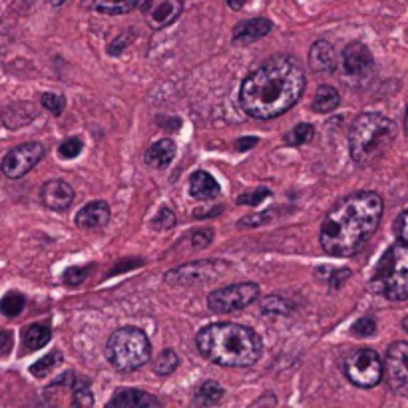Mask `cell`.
Segmentation results:
<instances>
[{"label":"cell","instance_id":"3957f363","mask_svg":"<svg viewBox=\"0 0 408 408\" xmlns=\"http://www.w3.org/2000/svg\"><path fill=\"white\" fill-rule=\"evenodd\" d=\"M198 351L219 367H251L263 352V341L253 329L238 323H213L203 327L195 337Z\"/></svg>","mask_w":408,"mask_h":408},{"label":"cell","instance_id":"83f0119b","mask_svg":"<svg viewBox=\"0 0 408 408\" xmlns=\"http://www.w3.org/2000/svg\"><path fill=\"white\" fill-rule=\"evenodd\" d=\"M60 361H62V352L60 351L48 352L46 357H42L40 361H36L32 367H30V372H32L34 377L42 379V377H46V374H50L52 370L56 369Z\"/></svg>","mask_w":408,"mask_h":408},{"label":"cell","instance_id":"4316f807","mask_svg":"<svg viewBox=\"0 0 408 408\" xmlns=\"http://www.w3.org/2000/svg\"><path fill=\"white\" fill-rule=\"evenodd\" d=\"M178 367H180V357L171 351V349H165L163 352H160V357L153 362V372L160 374V377H168V374H171Z\"/></svg>","mask_w":408,"mask_h":408},{"label":"cell","instance_id":"484cf974","mask_svg":"<svg viewBox=\"0 0 408 408\" xmlns=\"http://www.w3.org/2000/svg\"><path fill=\"white\" fill-rule=\"evenodd\" d=\"M261 311L265 315H291L295 311V303L279 295H269L261 303Z\"/></svg>","mask_w":408,"mask_h":408},{"label":"cell","instance_id":"4dcf8cb0","mask_svg":"<svg viewBox=\"0 0 408 408\" xmlns=\"http://www.w3.org/2000/svg\"><path fill=\"white\" fill-rule=\"evenodd\" d=\"M94 271V265H84V267H70L64 271V283L70 287L82 285L86 279L90 277V273Z\"/></svg>","mask_w":408,"mask_h":408},{"label":"cell","instance_id":"1f68e13d","mask_svg":"<svg viewBox=\"0 0 408 408\" xmlns=\"http://www.w3.org/2000/svg\"><path fill=\"white\" fill-rule=\"evenodd\" d=\"M42 106L46 108L48 112H52L54 116H60L64 112L66 100H64V96L54 94V92H46V94H42Z\"/></svg>","mask_w":408,"mask_h":408},{"label":"cell","instance_id":"6da1fadb","mask_svg":"<svg viewBox=\"0 0 408 408\" xmlns=\"http://www.w3.org/2000/svg\"><path fill=\"white\" fill-rule=\"evenodd\" d=\"M307 78L291 56H273L243 80L239 102L243 112L257 120L285 114L303 96Z\"/></svg>","mask_w":408,"mask_h":408},{"label":"cell","instance_id":"f1b7e54d","mask_svg":"<svg viewBox=\"0 0 408 408\" xmlns=\"http://www.w3.org/2000/svg\"><path fill=\"white\" fill-rule=\"evenodd\" d=\"M313 133L315 128L311 123L307 122L297 123L293 130L285 136V143L287 146H303V143H307L311 138H313Z\"/></svg>","mask_w":408,"mask_h":408},{"label":"cell","instance_id":"7bdbcfd3","mask_svg":"<svg viewBox=\"0 0 408 408\" xmlns=\"http://www.w3.org/2000/svg\"><path fill=\"white\" fill-rule=\"evenodd\" d=\"M225 2H228V6L231 10H241L245 6L247 0H225Z\"/></svg>","mask_w":408,"mask_h":408},{"label":"cell","instance_id":"8d00e7d4","mask_svg":"<svg viewBox=\"0 0 408 408\" xmlns=\"http://www.w3.org/2000/svg\"><path fill=\"white\" fill-rule=\"evenodd\" d=\"M394 233H397V238H399L400 243H404L408 247V209L407 211H402L397 219V223H394Z\"/></svg>","mask_w":408,"mask_h":408},{"label":"cell","instance_id":"7402d4cb","mask_svg":"<svg viewBox=\"0 0 408 408\" xmlns=\"http://www.w3.org/2000/svg\"><path fill=\"white\" fill-rule=\"evenodd\" d=\"M341 104V96H339V92L332 88V86H319L317 88V92H315L313 96V108L315 112H319V114H329V112H332L337 106Z\"/></svg>","mask_w":408,"mask_h":408},{"label":"cell","instance_id":"277c9868","mask_svg":"<svg viewBox=\"0 0 408 408\" xmlns=\"http://www.w3.org/2000/svg\"><path fill=\"white\" fill-rule=\"evenodd\" d=\"M397 123L379 112L361 114L352 122L349 133V150L352 162L361 168H370L382 160L397 140Z\"/></svg>","mask_w":408,"mask_h":408},{"label":"cell","instance_id":"9c48e42d","mask_svg":"<svg viewBox=\"0 0 408 408\" xmlns=\"http://www.w3.org/2000/svg\"><path fill=\"white\" fill-rule=\"evenodd\" d=\"M257 297H259V285L245 281L215 289L213 293H209L208 305L213 313H233L249 307L253 301H257Z\"/></svg>","mask_w":408,"mask_h":408},{"label":"cell","instance_id":"5b68a950","mask_svg":"<svg viewBox=\"0 0 408 408\" xmlns=\"http://www.w3.org/2000/svg\"><path fill=\"white\" fill-rule=\"evenodd\" d=\"M106 357L120 372L142 369L152 357V345L148 335L138 327H122L110 335L106 342Z\"/></svg>","mask_w":408,"mask_h":408},{"label":"cell","instance_id":"f546056e","mask_svg":"<svg viewBox=\"0 0 408 408\" xmlns=\"http://www.w3.org/2000/svg\"><path fill=\"white\" fill-rule=\"evenodd\" d=\"M84 150V142H82V138H66L64 142L58 146V155L62 158V160H74L78 158L80 153Z\"/></svg>","mask_w":408,"mask_h":408},{"label":"cell","instance_id":"ac0fdd59","mask_svg":"<svg viewBox=\"0 0 408 408\" xmlns=\"http://www.w3.org/2000/svg\"><path fill=\"white\" fill-rule=\"evenodd\" d=\"M221 193L219 181L209 173V171H193L190 178V195L200 201L215 200Z\"/></svg>","mask_w":408,"mask_h":408},{"label":"cell","instance_id":"d590c367","mask_svg":"<svg viewBox=\"0 0 408 408\" xmlns=\"http://www.w3.org/2000/svg\"><path fill=\"white\" fill-rule=\"evenodd\" d=\"M211 241H213V229H198L191 235V245L195 249H203V247L211 245Z\"/></svg>","mask_w":408,"mask_h":408},{"label":"cell","instance_id":"30bf717a","mask_svg":"<svg viewBox=\"0 0 408 408\" xmlns=\"http://www.w3.org/2000/svg\"><path fill=\"white\" fill-rule=\"evenodd\" d=\"M382 379L394 394H408V342L390 345L387 359L382 361Z\"/></svg>","mask_w":408,"mask_h":408},{"label":"cell","instance_id":"9a60e30c","mask_svg":"<svg viewBox=\"0 0 408 408\" xmlns=\"http://www.w3.org/2000/svg\"><path fill=\"white\" fill-rule=\"evenodd\" d=\"M112 211L110 205L102 200L90 201L84 208L76 213V228L84 229V231H96V229H104L110 223Z\"/></svg>","mask_w":408,"mask_h":408},{"label":"cell","instance_id":"e0dca14e","mask_svg":"<svg viewBox=\"0 0 408 408\" xmlns=\"http://www.w3.org/2000/svg\"><path fill=\"white\" fill-rule=\"evenodd\" d=\"M309 66L319 74H331L337 68L335 48L327 40H317L309 50Z\"/></svg>","mask_w":408,"mask_h":408},{"label":"cell","instance_id":"f35d334b","mask_svg":"<svg viewBox=\"0 0 408 408\" xmlns=\"http://www.w3.org/2000/svg\"><path fill=\"white\" fill-rule=\"evenodd\" d=\"M257 138H253V136H245V138H239L238 142H235V150L238 152H247V150H251V148H255L257 146Z\"/></svg>","mask_w":408,"mask_h":408},{"label":"cell","instance_id":"d6a6232c","mask_svg":"<svg viewBox=\"0 0 408 408\" xmlns=\"http://www.w3.org/2000/svg\"><path fill=\"white\" fill-rule=\"evenodd\" d=\"M269 195H271V191L263 188V185H259V188H255L253 191H247L243 195H239L238 201L241 205H259V203L265 201Z\"/></svg>","mask_w":408,"mask_h":408},{"label":"cell","instance_id":"b9f144b4","mask_svg":"<svg viewBox=\"0 0 408 408\" xmlns=\"http://www.w3.org/2000/svg\"><path fill=\"white\" fill-rule=\"evenodd\" d=\"M12 345V332L0 329V352H6Z\"/></svg>","mask_w":408,"mask_h":408},{"label":"cell","instance_id":"5bb4252c","mask_svg":"<svg viewBox=\"0 0 408 408\" xmlns=\"http://www.w3.org/2000/svg\"><path fill=\"white\" fill-rule=\"evenodd\" d=\"M40 200L52 211H66L74 201V190L64 180H50L40 190Z\"/></svg>","mask_w":408,"mask_h":408},{"label":"cell","instance_id":"74e56055","mask_svg":"<svg viewBox=\"0 0 408 408\" xmlns=\"http://www.w3.org/2000/svg\"><path fill=\"white\" fill-rule=\"evenodd\" d=\"M349 277H351V271H349V269H339V271H331V275H329L327 281H329L331 289H339Z\"/></svg>","mask_w":408,"mask_h":408},{"label":"cell","instance_id":"8992f818","mask_svg":"<svg viewBox=\"0 0 408 408\" xmlns=\"http://www.w3.org/2000/svg\"><path fill=\"white\" fill-rule=\"evenodd\" d=\"M374 289L389 301H407L408 299V247L394 243L382 255L377 273L372 277Z\"/></svg>","mask_w":408,"mask_h":408},{"label":"cell","instance_id":"f6af8a7d","mask_svg":"<svg viewBox=\"0 0 408 408\" xmlns=\"http://www.w3.org/2000/svg\"><path fill=\"white\" fill-rule=\"evenodd\" d=\"M404 128H407V133H408V110H407V116H404Z\"/></svg>","mask_w":408,"mask_h":408},{"label":"cell","instance_id":"2e32d148","mask_svg":"<svg viewBox=\"0 0 408 408\" xmlns=\"http://www.w3.org/2000/svg\"><path fill=\"white\" fill-rule=\"evenodd\" d=\"M110 407L120 408H155L162 407V402L155 399L153 394L146 392V390L138 389H120L116 390V394L112 400L108 402Z\"/></svg>","mask_w":408,"mask_h":408},{"label":"cell","instance_id":"7a4b0ae2","mask_svg":"<svg viewBox=\"0 0 408 408\" xmlns=\"http://www.w3.org/2000/svg\"><path fill=\"white\" fill-rule=\"evenodd\" d=\"M382 211V198L374 191L347 195L323 219L321 247L332 257L355 255L377 231Z\"/></svg>","mask_w":408,"mask_h":408},{"label":"cell","instance_id":"7c38bea8","mask_svg":"<svg viewBox=\"0 0 408 408\" xmlns=\"http://www.w3.org/2000/svg\"><path fill=\"white\" fill-rule=\"evenodd\" d=\"M142 9L148 26L153 30H162L180 19L183 0H148Z\"/></svg>","mask_w":408,"mask_h":408},{"label":"cell","instance_id":"8fae6325","mask_svg":"<svg viewBox=\"0 0 408 408\" xmlns=\"http://www.w3.org/2000/svg\"><path fill=\"white\" fill-rule=\"evenodd\" d=\"M44 153H46V148L40 142L22 143V146L12 148L4 155V160L0 163V170L9 180H20L44 158Z\"/></svg>","mask_w":408,"mask_h":408},{"label":"cell","instance_id":"e575fe53","mask_svg":"<svg viewBox=\"0 0 408 408\" xmlns=\"http://www.w3.org/2000/svg\"><path fill=\"white\" fill-rule=\"evenodd\" d=\"M152 225L158 231H165V229H171L175 225V213L171 211L170 208H162L158 211V215L152 221Z\"/></svg>","mask_w":408,"mask_h":408},{"label":"cell","instance_id":"44dd1931","mask_svg":"<svg viewBox=\"0 0 408 408\" xmlns=\"http://www.w3.org/2000/svg\"><path fill=\"white\" fill-rule=\"evenodd\" d=\"M52 339V329L50 325L34 323L29 325L22 331V345H24V352H34L42 349L44 345H48Z\"/></svg>","mask_w":408,"mask_h":408},{"label":"cell","instance_id":"cb8c5ba5","mask_svg":"<svg viewBox=\"0 0 408 408\" xmlns=\"http://www.w3.org/2000/svg\"><path fill=\"white\" fill-rule=\"evenodd\" d=\"M223 399V389L219 387V382L215 380H205L203 384H200V389L195 392L193 404L195 407H215Z\"/></svg>","mask_w":408,"mask_h":408},{"label":"cell","instance_id":"ba28073f","mask_svg":"<svg viewBox=\"0 0 408 408\" xmlns=\"http://www.w3.org/2000/svg\"><path fill=\"white\" fill-rule=\"evenodd\" d=\"M228 271L225 261L218 259H205V261H193V263H183L168 271L163 279L168 285H198V283H209L218 279Z\"/></svg>","mask_w":408,"mask_h":408},{"label":"cell","instance_id":"ee69618b","mask_svg":"<svg viewBox=\"0 0 408 408\" xmlns=\"http://www.w3.org/2000/svg\"><path fill=\"white\" fill-rule=\"evenodd\" d=\"M48 2H50L52 6H60V4H64L66 0H48Z\"/></svg>","mask_w":408,"mask_h":408},{"label":"cell","instance_id":"52a82bcc","mask_svg":"<svg viewBox=\"0 0 408 408\" xmlns=\"http://www.w3.org/2000/svg\"><path fill=\"white\" fill-rule=\"evenodd\" d=\"M345 377L359 389H372L382 380V359L372 349H359L345 361Z\"/></svg>","mask_w":408,"mask_h":408},{"label":"cell","instance_id":"d6986e66","mask_svg":"<svg viewBox=\"0 0 408 408\" xmlns=\"http://www.w3.org/2000/svg\"><path fill=\"white\" fill-rule=\"evenodd\" d=\"M271 29H273V24H271V20L267 19H251L245 20V22H239L235 30H233V42L247 44V42L265 39L267 34L271 32Z\"/></svg>","mask_w":408,"mask_h":408},{"label":"cell","instance_id":"d4e9b609","mask_svg":"<svg viewBox=\"0 0 408 408\" xmlns=\"http://www.w3.org/2000/svg\"><path fill=\"white\" fill-rule=\"evenodd\" d=\"M24 307H26V297L19 291H9L0 299V313L4 317H10V319L19 317L24 311Z\"/></svg>","mask_w":408,"mask_h":408},{"label":"cell","instance_id":"4fadbf2b","mask_svg":"<svg viewBox=\"0 0 408 408\" xmlns=\"http://www.w3.org/2000/svg\"><path fill=\"white\" fill-rule=\"evenodd\" d=\"M342 70L351 78H367L374 70V58L362 42H351L342 50Z\"/></svg>","mask_w":408,"mask_h":408},{"label":"cell","instance_id":"836d02e7","mask_svg":"<svg viewBox=\"0 0 408 408\" xmlns=\"http://www.w3.org/2000/svg\"><path fill=\"white\" fill-rule=\"evenodd\" d=\"M374 331H377V321L372 317H362L352 325V335L359 337V339L370 337V335H374Z\"/></svg>","mask_w":408,"mask_h":408},{"label":"cell","instance_id":"ab89813d","mask_svg":"<svg viewBox=\"0 0 408 408\" xmlns=\"http://www.w3.org/2000/svg\"><path fill=\"white\" fill-rule=\"evenodd\" d=\"M269 219H271V211L269 213L265 211V213H259V215H249V218L241 221V225H261V223H265Z\"/></svg>","mask_w":408,"mask_h":408},{"label":"cell","instance_id":"603a6c76","mask_svg":"<svg viewBox=\"0 0 408 408\" xmlns=\"http://www.w3.org/2000/svg\"><path fill=\"white\" fill-rule=\"evenodd\" d=\"M70 387H72V404L76 407H92L94 404V394L90 380L82 374H70Z\"/></svg>","mask_w":408,"mask_h":408},{"label":"cell","instance_id":"ffe728a7","mask_svg":"<svg viewBox=\"0 0 408 408\" xmlns=\"http://www.w3.org/2000/svg\"><path fill=\"white\" fill-rule=\"evenodd\" d=\"M175 158V142L170 140V138H163L160 142H155L146 152V163L150 168H155V170H165Z\"/></svg>","mask_w":408,"mask_h":408},{"label":"cell","instance_id":"60d3db41","mask_svg":"<svg viewBox=\"0 0 408 408\" xmlns=\"http://www.w3.org/2000/svg\"><path fill=\"white\" fill-rule=\"evenodd\" d=\"M143 261L142 259H130V261H122V263H118L116 269H112V273L110 275H118V273H122V271H128V269H133V267L142 265Z\"/></svg>","mask_w":408,"mask_h":408},{"label":"cell","instance_id":"bcb514c9","mask_svg":"<svg viewBox=\"0 0 408 408\" xmlns=\"http://www.w3.org/2000/svg\"><path fill=\"white\" fill-rule=\"evenodd\" d=\"M404 327H407V329H404V331H408V319H404Z\"/></svg>","mask_w":408,"mask_h":408}]
</instances>
